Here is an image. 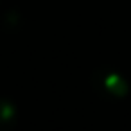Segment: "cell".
<instances>
[{"label":"cell","mask_w":131,"mask_h":131,"mask_svg":"<svg viewBox=\"0 0 131 131\" xmlns=\"http://www.w3.org/2000/svg\"><path fill=\"white\" fill-rule=\"evenodd\" d=\"M102 86H104L106 92H110V93H113V95H124L126 90H127L124 79H122L120 75H117V74H108V75L104 77V84H102Z\"/></svg>","instance_id":"cell-2"},{"label":"cell","mask_w":131,"mask_h":131,"mask_svg":"<svg viewBox=\"0 0 131 131\" xmlns=\"http://www.w3.org/2000/svg\"><path fill=\"white\" fill-rule=\"evenodd\" d=\"M16 122V106L11 101L0 99V131H7Z\"/></svg>","instance_id":"cell-1"}]
</instances>
